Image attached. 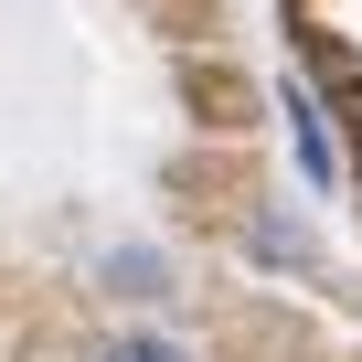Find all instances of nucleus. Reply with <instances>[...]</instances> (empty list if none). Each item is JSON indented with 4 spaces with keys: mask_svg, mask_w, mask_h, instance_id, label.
Returning a JSON list of instances; mask_svg holds the SVG:
<instances>
[{
    "mask_svg": "<svg viewBox=\"0 0 362 362\" xmlns=\"http://www.w3.org/2000/svg\"><path fill=\"white\" fill-rule=\"evenodd\" d=\"M245 245H256V256H277V267H309V235H298V224H277V214H256V224H245Z\"/></svg>",
    "mask_w": 362,
    "mask_h": 362,
    "instance_id": "f03ea898",
    "label": "nucleus"
},
{
    "mask_svg": "<svg viewBox=\"0 0 362 362\" xmlns=\"http://www.w3.org/2000/svg\"><path fill=\"white\" fill-rule=\"evenodd\" d=\"M96 362H192V351H181V341H160V330H128V341H107Z\"/></svg>",
    "mask_w": 362,
    "mask_h": 362,
    "instance_id": "7ed1b4c3",
    "label": "nucleus"
},
{
    "mask_svg": "<svg viewBox=\"0 0 362 362\" xmlns=\"http://www.w3.org/2000/svg\"><path fill=\"white\" fill-rule=\"evenodd\" d=\"M277 107H288V139H298V170H309L320 192H330V181H341V149H330V117H320V96H309V86H288Z\"/></svg>",
    "mask_w": 362,
    "mask_h": 362,
    "instance_id": "f257e3e1",
    "label": "nucleus"
}]
</instances>
